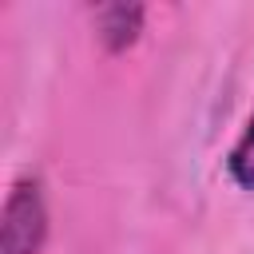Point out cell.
Returning <instances> with one entry per match:
<instances>
[{
	"label": "cell",
	"mask_w": 254,
	"mask_h": 254,
	"mask_svg": "<svg viewBox=\"0 0 254 254\" xmlns=\"http://www.w3.org/2000/svg\"><path fill=\"white\" fill-rule=\"evenodd\" d=\"M48 238V202L36 175L12 183L0 218V254H40Z\"/></svg>",
	"instance_id": "6da1fadb"
},
{
	"label": "cell",
	"mask_w": 254,
	"mask_h": 254,
	"mask_svg": "<svg viewBox=\"0 0 254 254\" xmlns=\"http://www.w3.org/2000/svg\"><path fill=\"white\" fill-rule=\"evenodd\" d=\"M143 4H99L95 8V36L107 52H127L143 32Z\"/></svg>",
	"instance_id": "7a4b0ae2"
},
{
	"label": "cell",
	"mask_w": 254,
	"mask_h": 254,
	"mask_svg": "<svg viewBox=\"0 0 254 254\" xmlns=\"http://www.w3.org/2000/svg\"><path fill=\"white\" fill-rule=\"evenodd\" d=\"M226 171H230V179H234L242 190H254V111H250L242 135L234 139V147H230V155H226Z\"/></svg>",
	"instance_id": "3957f363"
}]
</instances>
